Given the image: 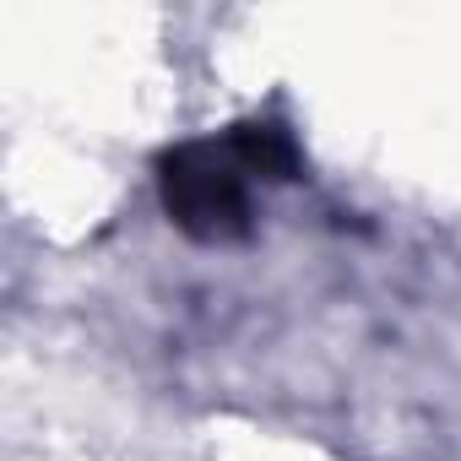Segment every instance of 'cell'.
I'll list each match as a JSON object with an SVG mask.
<instances>
[{
	"instance_id": "obj_2",
	"label": "cell",
	"mask_w": 461,
	"mask_h": 461,
	"mask_svg": "<svg viewBox=\"0 0 461 461\" xmlns=\"http://www.w3.org/2000/svg\"><path fill=\"white\" fill-rule=\"evenodd\" d=\"M222 141L234 147L240 168L250 179H261V185L299 179V168H304V152H299V141H294V131L283 120H245L234 131H222Z\"/></svg>"
},
{
	"instance_id": "obj_1",
	"label": "cell",
	"mask_w": 461,
	"mask_h": 461,
	"mask_svg": "<svg viewBox=\"0 0 461 461\" xmlns=\"http://www.w3.org/2000/svg\"><path fill=\"white\" fill-rule=\"evenodd\" d=\"M250 174L222 136L179 141L158 158V195L179 234L190 240H245L250 234Z\"/></svg>"
}]
</instances>
